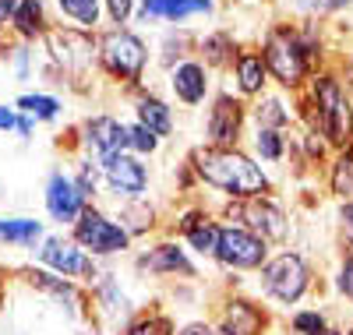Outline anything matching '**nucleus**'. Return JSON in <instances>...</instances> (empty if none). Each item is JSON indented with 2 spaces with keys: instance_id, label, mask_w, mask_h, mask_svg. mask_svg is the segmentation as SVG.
Segmentation results:
<instances>
[{
  "instance_id": "nucleus-20",
  "label": "nucleus",
  "mask_w": 353,
  "mask_h": 335,
  "mask_svg": "<svg viewBox=\"0 0 353 335\" xmlns=\"http://www.w3.org/2000/svg\"><path fill=\"white\" fill-rule=\"evenodd\" d=\"M43 233V226L36 219H4L0 223V236H8L14 243H32Z\"/></svg>"
},
{
  "instance_id": "nucleus-9",
  "label": "nucleus",
  "mask_w": 353,
  "mask_h": 335,
  "mask_svg": "<svg viewBox=\"0 0 353 335\" xmlns=\"http://www.w3.org/2000/svg\"><path fill=\"white\" fill-rule=\"evenodd\" d=\"M43 261L61 268L64 276H92V261L85 258V251H78L74 243H64V240H50L43 247Z\"/></svg>"
},
{
  "instance_id": "nucleus-22",
  "label": "nucleus",
  "mask_w": 353,
  "mask_h": 335,
  "mask_svg": "<svg viewBox=\"0 0 353 335\" xmlns=\"http://www.w3.org/2000/svg\"><path fill=\"white\" fill-rule=\"evenodd\" d=\"M57 4H61L64 14H71L81 25H96V18H99V4H96V0H57Z\"/></svg>"
},
{
  "instance_id": "nucleus-28",
  "label": "nucleus",
  "mask_w": 353,
  "mask_h": 335,
  "mask_svg": "<svg viewBox=\"0 0 353 335\" xmlns=\"http://www.w3.org/2000/svg\"><path fill=\"white\" fill-rule=\"evenodd\" d=\"M131 335H170V321L163 318H152V321H141L131 328Z\"/></svg>"
},
{
  "instance_id": "nucleus-4",
  "label": "nucleus",
  "mask_w": 353,
  "mask_h": 335,
  "mask_svg": "<svg viewBox=\"0 0 353 335\" xmlns=\"http://www.w3.org/2000/svg\"><path fill=\"white\" fill-rule=\"evenodd\" d=\"M304 286H307V268L297 254H283L265 268V290L272 296H279L283 303L297 300L304 293Z\"/></svg>"
},
{
  "instance_id": "nucleus-8",
  "label": "nucleus",
  "mask_w": 353,
  "mask_h": 335,
  "mask_svg": "<svg viewBox=\"0 0 353 335\" xmlns=\"http://www.w3.org/2000/svg\"><path fill=\"white\" fill-rule=\"evenodd\" d=\"M106 180L113 191L121 194H141L145 191V170L131 159V156H106Z\"/></svg>"
},
{
  "instance_id": "nucleus-14",
  "label": "nucleus",
  "mask_w": 353,
  "mask_h": 335,
  "mask_svg": "<svg viewBox=\"0 0 353 335\" xmlns=\"http://www.w3.org/2000/svg\"><path fill=\"white\" fill-rule=\"evenodd\" d=\"M194 11H209V0H145V18H188Z\"/></svg>"
},
{
  "instance_id": "nucleus-36",
  "label": "nucleus",
  "mask_w": 353,
  "mask_h": 335,
  "mask_svg": "<svg viewBox=\"0 0 353 335\" xmlns=\"http://www.w3.org/2000/svg\"><path fill=\"white\" fill-rule=\"evenodd\" d=\"M181 335H212L209 328H205V325H191V328H184Z\"/></svg>"
},
{
  "instance_id": "nucleus-24",
  "label": "nucleus",
  "mask_w": 353,
  "mask_h": 335,
  "mask_svg": "<svg viewBox=\"0 0 353 335\" xmlns=\"http://www.w3.org/2000/svg\"><path fill=\"white\" fill-rule=\"evenodd\" d=\"M18 106L28 110V113H36V116H43V120H50L57 113V103L46 99V96H25V99H18Z\"/></svg>"
},
{
  "instance_id": "nucleus-5",
  "label": "nucleus",
  "mask_w": 353,
  "mask_h": 335,
  "mask_svg": "<svg viewBox=\"0 0 353 335\" xmlns=\"http://www.w3.org/2000/svg\"><path fill=\"white\" fill-rule=\"evenodd\" d=\"M103 57L113 74L121 78H138L141 64H145V46L131 36V32H110L103 39Z\"/></svg>"
},
{
  "instance_id": "nucleus-25",
  "label": "nucleus",
  "mask_w": 353,
  "mask_h": 335,
  "mask_svg": "<svg viewBox=\"0 0 353 335\" xmlns=\"http://www.w3.org/2000/svg\"><path fill=\"white\" fill-rule=\"evenodd\" d=\"M128 145L138 148V152H152V148H156V134H152L149 128H131V131H128Z\"/></svg>"
},
{
  "instance_id": "nucleus-19",
  "label": "nucleus",
  "mask_w": 353,
  "mask_h": 335,
  "mask_svg": "<svg viewBox=\"0 0 353 335\" xmlns=\"http://www.w3.org/2000/svg\"><path fill=\"white\" fill-rule=\"evenodd\" d=\"M14 25H18L21 36H36L39 28H43V8H39V0H21L18 11H14Z\"/></svg>"
},
{
  "instance_id": "nucleus-32",
  "label": "nucleus",
  "mask_w": 353,
  "mask_h": 335,
  "mask_svg": "<svg viewBox=\"0 0 353 335\" xmlns=\"http://www.w3.org/2000/svg\"><path fill=\"white\" fill-rule=\"evenodd\" d=\"M14 11H18V0H0V21L14 18Z\"/></svg>"
},
{
  "instance_id": "nucleus-13",
  "label": "nucleus",
  "mask_w": 353,
  "mask_h": 335,
  "mask_svg": "<svg viewBox=\"0 0 353 335\" xmlns=\"http://www.w3.org/2000/svg\"><path fill=\"white\" fill-rule=\"evenodd\" d=\"M88 141L103 152V159L106 156H117V152L128 145V128L117 124V120H110V116L92 120V124H88Z\"/></svg>"
},
{
  "instance_id": "nucleus-16",
  "label": "nucleus",
  "mask_w": 353,
  "mask_h": 335,
  "mask_svg": "<svg viewBox=\"0 0 353 335\" xmlns=\"http://www.w3.org/2000/svg\"><path fill=\"white\" fill-rule=\"evenodd\" d=\"M258 325H261V318H258L254 307H248V303H233L226 321H223V332L226 335H254Z\"/></svg>"
},
{
  "instance_id": "nucleus-11",
  "label": "nucleus",
  "mask_w": 353,
  "mask_h": 335,
  "mask_svg": "<svg viewBox=\"0 0 353 335\" xmlns=\"http://www.w3.org/2000/svg\"><path fill=\"white\" fill-rule=\"evenodd\" d=\"M241 216L261 233V236H283L286 233V219H283V212L276 208V205H269V201H248L244 205V212Z\"/></svg>"
},
{
  "instance_id": "nucleus-21",
  "label": "nucleus",
  "mask_w": 353,
  "mask_h": 335,
  "mask_svg": "<svg viewBox=\"0 0 353 335\" xmlns=\"http://www.w3.org/2000/svg\"><path fill=\"white\" fill-rule=\"evenodd\" d=\"M241 88L244 92H258L261 88V78H265V64H261V57H241Z\"/></svg>"
},
{
  "instance_id": "nucleus-12",
  "label": "nucleus",
  "mask_w": 353,
  "mask_h": 335,
  "mask_svg": "<svg viewBox=\"0 0 353 335\" xmlns=\"http://www.w3.org/2000/svg\"><path fill=\"white\" fill-rule=\"evenodd\" d=\"M237 131H241V106L233 103V99H219L216 103V110H212V120H209V134H212V141H219V145H230L233 138H237Z\"/></svg>"
},
{
  "instance_id": "nucleus-33",
  "label": "nucleus",
  "mask_w": 353,
  "mask_h": 335,
  "mask_svg": "<svg viewBox=\"0 0 353 335\" xmlns=\"http://www.w3.org/2000/svg\"><path fill=\"white\" fill-rule=\"evenodd\" d=\"M343 226H346V240L353 243V205L343 208Z\"/></svg>"
},
{
  "instance_id": "nucleus-29",
  "label": "nucleus",
  "mask_w": 353,
  "mask_h": 335,
  "mask_svg": "<svg viewBox=\"0 0 353 335\" xmlns=\"http://www.w3.org/2000/svg\"><path fill=\"white\" fill-rule=\"evenodd\" d=\"M258 120L261 124H286V113L279 103H265V110H258Z\"/></svg>"
},
{
  "instance_id": "nucleus-10",
  "label": "nucleus",
  "mask_w": 353,
  "mask_h": 335,
  "mask_svg": "<svg viewBox=\"0 0 353 335\" xmlns=\"http://www.w3.org/2000/svg\"><path fill=\"white\" fill-rule=\"evenodd\" d=\"M81 187H74L71 180L64 176H53L50 180V191H46V208H50V216L53 219H74L78 212H81Z\"/></svg>"
},
{
  "instance_id": "nucleus-31",
  "label": "nucleus",
  "mask_w": 353,
  "mask_h": 335,
  "mask_svg": "<svg viewBox=\"0 0 353 335\" xmlns=\"http://www.w3.org/2000/svg\"><path fill=\"white\" fill-rule=\"evenodd\" d=\"M339 286H343V293H350V296H353V258L343 265V279H339Z\"/></svg>"
},
{
  "instance_id": "nucleus-30",
  "label": "nucleus",
  "mask_w": 353,
  "mask_h": 335,
  "mask_svg": "<svg viewBox=\"0 0 353 335\" xmlns=\"http://www.w3.org/2000/svg\"><path fill=\"white\" fill-rule=\"evenodd\" d=\"M110 14H113L117 21H124V18L131 14V0H110Z\"/></svg>"
},
{
  "instance_id": "nucleus-1",
  "label": "nucleus",
  "mask_w": 353,
  "mask_h": 335,
  "mask_svg": "<svg viewBox=\"0 0 353 335\" xmlns=\"http://www.w3.org/2000/svg\"><path fill=\"white\" fill-rule=\"evenodd\" d=\"M198 173L209 180V184L230 191V194H258L265 187V176L258 166H251L237 152H198Z\"/></svg>"
},
{
  "instance_id": "nucleus-37",
  "label": "nucleus",
  "mask_w": 353,
  "mask_h": 335,
  "mask_svg": "<svg viewBox=\"0 0 353 335\" xmlns=\"http://www.w3.org/2000/svg\"><path fill=\"white\" fill-rule=\"evenodd\" d=\"M350 335H353V332H350Z\"/></svg>"
},
{
  "instance_id": "nucleus-15",
  "label": "nucleus",
  "mask_w": 353,
  "mask_h": 335,
  "mask_svg": "<svg viewBox=\"0 0 353 335\" xmlns=\"http://www.w3.org/2000/svg\"><path fill=\"white\" fill-rule=\"evenodd\" d=\"M173 88H176V96H181L184 103H201V96H205V71H201L198 64L176 68Z\"/></svg>"
},
{
  "instance_id": "nucleus-23",
  "label": "nucleus",
  "mask_w": 353,
  "mask_h": 335,
  "mask_svg": "<svg viewBox=\"0 0 353 335\" xmlns=\"http://www.w3.org/2000/svg\"><path fill=\"white\" fill-rule=\"evenodd\" d=\"M184 230H188V236H191V243L198 251H216V243H219V230L216 226H194V219H188L184 223Z\"/></svg>"
},
{
  "instance_id": "nucleus-2",
  "label": "nucleus",
  "mask_w": 353,
  "mask_h": 335,
  "mask_svg": "<svg viewBox=\"0 0 353 335\" xmlns=\"http://www.w3.org/2000/svg\"><path fill=\"white\" fill-rule=\"evenodd\" d=\"M304 60H307V50L297 43V36H293V32H286V28L272 32L269 43H265V64L276 71V78L283 85H297L301 81Z\"/></svg>"
},
{
  "instance_id": "nucleus-6",
  "label": "nucleus",
  "mask_w": 353,
  "mask_h": 335,
  "mask_svg": "<svg viewBox=\"0 0 353 335\" xmlns=\"http://www.w3.org/2000/svg\"><path fill=\"white\" fill-rule=\"evenodd\" d=\"M216 254L233 265V268H254L261 265L265 258V247H261V240L244 233V230H219V243H216Z\"/></svg>"
},
{
  "instance_id": "nucleus-34",
  "label": "nucleus",
  "mask_w": 353,
  "mask_h": 335,
  "mask_svg": "<svg viewBox=\"0 0 353 335\" xmlns=\"http://www.w3.org/2000/svg\"><path fill=\"white\" fill-rule=\"evenodd\" d=\"M339 4H346V0H311L314 11H332V8H339Z\"/></svg>"
},
{
  "instance_id": "nucleus-17",
  "label": "nucleus",
  "mask_w": 353,
  "mask_h": 335,
  "mask_svg": "<svg viewBox=\"0 0 353 335\" xmlns=\"http://www.w3.org/2000/svg\"><path fill=\"white\" fill-rule=\"evenodd\" d=\"M141 268H149V272H191V261L176 247H159L156 254L141 258Z\"/></svg>"
},
{
  "instance_id": "nucleus-35",
  "label": "nucleus",
  "mask_w": 353,
  "mask_h": 335,
  "mask_svg": "<svg viewBox=\"0 0 353 335\" xmlns=\"http://www.w3.org/2000/svg\"><path fill=\"white\" fill-rule=\"evenodd\" d=\"M0 128H14V113L0 106Z\"/></svg>"
},
{
  "instance_id": "nucleus-26",
  "label": "nucleus",
  "mask_w": 353,
  "mask_h": 335,
  "mask_svg": "<svg viewBox=\"0 0 353 335\" xmlns=\"http://www.w3.org/2000/svg\"><path fill=\"white\" fill-rule=\"evenodd\" d=\"M258 152H261L265 159H279V152H283L279 134H276V131H261V134H258Z\"/></svg>"
},
{
  "instance_id": "nucleus-7",
  "label": "nucleus",
  "mask_w": 353,
  "mask_h": 335,
  "mask_svg": "<svg viewBox=\"0 0 353 335\" xmlns=\"http://www.w3.org/2000/svg\"><path fill=\"white\" fill-rule=\"evenodd\" d=\"M78 243H85V247L96 251V254H113L128 243V233L121 226L106 223L103 216H96V212H85L81 223H78Z\"/></svg>"
},
{
  "instance_id": "nucleus-18",
  "label": "nucleus",
  "mask_w": 353,
  "mask_h": 335,
  "mask_svg": "<svg viewBox=\"0 0 353 335\" xmlns=\"http://www.w3.org/2000/svg\"><path fill=\"white\" fill-rule=\"evenodd\" d=\"M138 113H141V128H149L152 134H166V131H170V110H166L163 103H156V99H141Z\"/></svg>"
},
{
  "instance_id": "nucleus-27",
  "label": "nucleus",
  "mask_w": 353,
  "mask_h": 335,
  "mask_svg": "<svg viewBox=\"0 0 353 335\" xmlns=\"http://www.w3.org/2000/svg\"><path fill=\"white\" fill-rule=\"evenodd\" d=\"M293 328H297V332H304V335H321V332H325V321H321L318 314H297Z\"/></svg>"
},
{
  "instance_id": "nucleus-3",
  "label": "nucleus",
  "mask_w": 353,
  "mask_h": 335,
  "mask_svg": "<svg viewBox=\"0 0 353 335\" xmlns=\"http://www.w3.org/2000/svg\"><path fill=\"white\" fill-rule=\"evenodd\" d=\"M314 96H318V110H321V131H325L336 145H343L350 138V106L339 92V85L329 81V78H321L314 85Z\"/></svg>"
}]
</instances>
